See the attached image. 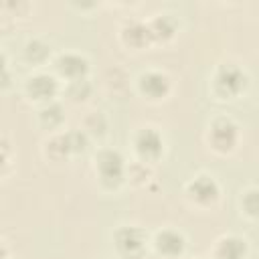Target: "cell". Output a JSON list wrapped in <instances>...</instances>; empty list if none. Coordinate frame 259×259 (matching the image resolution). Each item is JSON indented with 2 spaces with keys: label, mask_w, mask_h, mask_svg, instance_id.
Returning <instances> with one entry per match:
<instances>
[{
  "label": "cell",
  "mask_w": 259,
  "mask_h": 259,
  "mask_svg": "<svg viewBox=\"0 0 259 259\" xmlns=\"http://www.w3.org/2000/svg\"><path fill=\"white\" fill-rule=\"evenodd\" d=\"M239 140V127L229 117H219L212 121L208 132V142L217 152H231Z\"/></svg>",
  "instance_id": "obj_1"
},
{
  "label": "cell",
  "mask_w": 259,
  "mask_h": 259,
  "mask_svg": "<svg viewBox=\"0 0 259 259\" xmlns=\"http://www.w3.org/2000/svg\"><path fill=\"white\" fill-rule=\"evenodd\" d=\"M97 162V172L107 186H115L123 178V158L117 150H103L95 158Z\"/></svg>",
  "instance_id": "obj_2"
},
{
  "label": "cell",
  "mask_w": 259,
  "mask_h": 259,
  "mask_svg": "<svg viewBox=\"0 0 259 259\" xmlns=\"http://www.w3.org/2000/svg\"><path fill=\"white\" fill-rule=\"evenodd\" d=\"M245 73L237 65H221L214 73V85L223 95H237L245 87Z\"/></svg>",
  "instance_id": "obj_3"
},
{
  "label": "cell",
  "mask_w": 259,
  "mask_h": 259,
  "mask_svg": "<svg viewBox=\"0 0 259 259\" xmlns=\"http://www.w3.org/2000/svg\"><path fill=\"white\" fill-rule=\"evenodd\" d=\"M115 245L121 255L125 257H138L144 251L146 245V235L138 227H121L115 233Z\"/></svg>",
  "instance_id": "obj_4"
},
{
  "label": "cell",
  "mask_w": 259,
  "mask_h": 259,
  "mask_svg": "<svg viewBox=\"0 0 259 259\" xmlns=\"http://www.w3.org/2000/svg\"><path fill=\"white\" fill-rule=\"evenodd\" d=\"M188 194L192 200H196L200 204H210L219 196V184L210 176H196L188 184Z\"/></svg>",
  "instance_id": "obj_5"
},
{
  "label": "cell",
  "mask_w": 259,
  "mask_h": 259,
  "mask_svg": "<svg viewBox=\"0 0 259 259\" xmlns=\"http://www.w3.org/2000/svg\"><path fill=\"white\" fill-rule=\"evenodd\" d=\"M136 150L142 158H158L162 152V138L156 130L146 127L136 136Z\"/></svg>",
  "instance_id": "obj_6"
},
{
  "label": "cell",
  "mask_w": 259,
  "mask_h": 259,
  "mask_svg": "<svg viewBox=\"0 0 259 259\" xmlns=\"http://www.w3.org/2000/svg\"><path fill=\"white\" fill-rule=\"evenodd\" d=\"M57 69L61 75L69 77L71 81H79V79H83V75L87 71V61L81 55L65 53L57 59Z\"/></svg>",
  "instance_id": "obj_7"
},
{
  "label": "cell",
  "mask_w": 259,
  "mask_h": 259,
  "mask_svg": "<svg viewBox=\"0 0 259 259\" xmlns=\"http://www.w3.org/2000/svg\"><path fill=\"white\" fill-rule=\"evenodd\" d=\"M154 245H156V249H158L160 253H164V255H168V257H174V255H180V253H182V249H184V239H182L180 233L166 229V231H160V233L156 235Z\"/></svg>",
  "instance_id": "obj_8"
},
{
  "label": "cell",
  "mask_w": 259,
  "mask_h": 259,
  "mask_svg": "<svg viewBox=\"0 0 259 259\" xmlns=\"http://www.w3.org/2000/svg\"><path fill=\"white\" fill-rule=\"evenodd\" d=\"M140 87H142V91H144L146 95H150V97H162V95L168 93V89H170V81H168V77H166L164 73L150 71V73L142 75V79H140Z\"/></svg>",
  "instance_id": "obj_9"
},
{
  "label": "cell",
  "mask_w": 259,
  "mask_h": 259,
  "mask_svg": "<svg viewBox=\"0 0 259 259\" xmlns=\"http://www.w3.org/2000/svg\"><path fill=\"white\" fill-rule=\"evenodd\" d=\"M247 251V245L243 239L235 237V235H229V237H223L217 241V247H214V253L219 259H243Z\"/></svg>",
  "instance_id": "obj_10"
},
{
  "label": "cell",
  "mask_w": 259,
  "mask_h": 259,
  "mask_svg": "<svg viewBox=\"0 0 259 259\" xmlns=\"http://www.w3.org/2000/svg\"><path fill=\"white\" fill-rule=\"evenodd\" d=\"M26 89L36 99H51L57 89V81L51 75H34L32 79H28Z\"/></svg>",
  "instance_id": "obj_11"
},
{
  "label": "cell",
  "mask_w": 259,
  "mask_h": 259,
  "mask_svg": "<svg viewBox=\"0 0 259 259\" xmlns=\"http://www.w3.org/2000/svg\"><path fill=\"white\" fill-rule=\"evenodd\" d=\"M150 38H152V34H150V30H148V24L130 22V24L123 28V40H125L130 47H144V45H148Z\"/></svg>",
  "instance_id": "obj_12"
},
{
  "label": "cell",
  "mask_w": 259,
  "mask_h": 259,
  "mask_svg": "<svg viewBox=\"0 0 259 259\" xmlns=\"http://www.w3.org/2000/svg\"><path fill=\"white\" fill-rule=\"evenodd\" d=\"M148 30H150L152 38L162 40V38H170L174 34L176 24H174V20L168 14H162V16H156V18H152L148 22Z\"/></svg>",
  "instance_id": "obj_13"
},
{
  "label": "cell",
  "mask_w": 259,
  "mask_h": 259,
  "mask_svg": "<svg viewBox=\"0 0 259 259\" xmlns=\"http://www.w3.org/2000/svg\"><path fill=\"white\" fill-rule=\"evenodd\" d=\"M40 119H42V123L49 125V127L61 123V119H63V109H61V105H59V103H49V107H45V109L40 111Z\"/></svg>",
  "instance_id": "obj_14"
},
{
  "label": "cell",
  "mask_w": 259,
  "mask_h": 259,
  "mask_svg": "<svg viewBox=\"0 0 259 259\" xmlns=\"http://www.w3.org/2000/svg\"><path fill=\"white\" fill-rule=\"evenodd\" d=\"M243 208L251 217H259V188H249L243 194Z\"/></svg>",
  "instance_id": "obj_15"
},
{
  "label": "cell",
  "mask_w": 259,
  "mask_h": 259,
  "mask_svg": "<svg viewBox=\"0 0 259 259\" xmlns=\"http://www.w3.org/2000/svg\"><path fill=\"white\" fill-rule=\"evenodd\" d=\"M47 55H49V47L42 45L40 40H32L26 45V57L30 61H42Z\"/></svg>",
  "instance_id": "obj_16"
},
{
  "label": "cell",
  "mask_w": 259,
  "mask_h": 259,
  "mask_svg": "<svg viewBox=\"0 0 259 259\" xmlns=\"http://www.w3.org/2000/svg\"><path fill=\"white\" fill-rule=\"evenodd\" d=\"M87 93H89V85H87V81H83V79H79V81H71L69 95H71L75 101L85 99V97H87Z\"/></svg>",
  "instance_id": "obj_17"
}]
</instances>
